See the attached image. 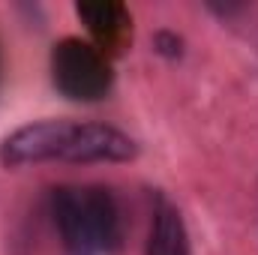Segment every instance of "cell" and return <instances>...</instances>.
Here are the masks:
<instances>
[{
    "label": "cell",
    "mask_w": 258,
    "mask_h": 255,
    "mask_svg": "<svg viewBox=\"0 0 258 255\" xmlns=\"http://www.w3.org/2000/svg\"><path fill=\"white\" fill-rule=\"evenodd\" d=\"M153 48H156V54L174 60V57L183 54V39H180L177 33H171V30H159V33L153 36Z\"/></svg>",
    "instance_id": "8992f818"
},
{
    "label": "cell",
    "mask_w": 258,
    "mask_h": 255,
    "mask_svg": "<svg viewBox=\"0 0 258 255\" xmlns=\"http://www.w3.org/2000/svg\"><path fill=\"white\" fill-rule=\"evenodd\" d=\"M138 156V141L96 120H33L9 132L0 144V162L6 168H27L45 162H132Z\"/></svg>",
    "instance_id": "6da1fadb"
},
{
    "label": "cell",
    "mask_w": 258,
    "mask_h": 255,
    "mask_svg": "<svg viewBox=\"0 0 258 255\" xmlns=\"http://www.w3.org/2000/svg\"><path fill=\"white\" fill-rule=\"evenodd\" d=\"M78 18L87 24V30L96 36L99 42V51L105 48H117L129 33V12L120 3H78L75 6Z\"/></svg>",
    "instance_id": "5b68a950"
},
{
    "label": "cell",
    "mask_w": 258,
    "mask_h": 255,
    "mask_svg": "<svg viewBox=\"0 0 258 255\" xmlns=\"http://www.w3.org/2000/svg\"><path fill=\"white\" fill-rule=\"evenodd\" d=\"M144 255H189V231L183 213L168 198H159L153 207Z\"/></svg>",
    "instance_id": "277c9868"
},
{
    "label": "cell",
    "mask_w": 258,
    "mask_h": 255,
    "mask_svg": "<svg viewBox=\"0 0 258 255\" xmlns=\"http://www.w3.org/2000/svg\"><path fill=\"white\" fill-rule=\"evenodd\" d=\"M51 84L72 102H96L111 90V63L99 45L66 36L51 48Z\"/></svg>",
    "instance_id": "3957f363"
},
{
    "label": "cell",
    "mask_w": 258,
    "mask_h": 255,
    "mask_svg": "<svg viewBox=\"0 0 258 255\" xmlns=\"http://www.w3.org/2000/svg\"><path fill=\"white\" fill-rule=\"evenodd\" d=\"M51 216L66 255H111L123 240L120 204L105 186H57L51 192Z\"/></svg>",
    "instance_id": "7a4b0ae2"
}]
</instances>
